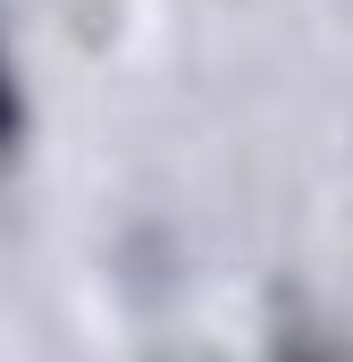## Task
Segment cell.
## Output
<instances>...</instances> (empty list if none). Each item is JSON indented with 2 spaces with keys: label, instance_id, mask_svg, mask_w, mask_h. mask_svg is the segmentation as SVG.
I'll use <instances>...</instances> for the list:
<instances>
[{
  "label": "cell",
  "instance_id": "1",
  "mask_svg": "<svg viewBox=\"0 0 353 362\" xmlns=\"http://www.w3.org/2000/svg\"><path fill=\"white\" fill-rule=\"evenodd\" d=\"M17 127H25V110H17V76H8V59H0V152L17 144Z\"/></svg>",
  "mask_w": 353,
  "mask_h": 362
}]
</instances>
